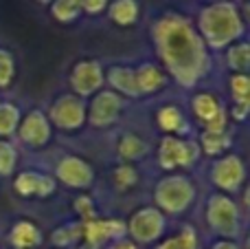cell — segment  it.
<instances>
[{"label":"cell","mask_w":250,"mask_h":249,"mask_svg":"<svg viewBox=\"0 0 250 249\" xmlns=\"http://www.w3.org/2000/svg\"><path fill=\"white\" fill-rule=\"evenodd\" d=\"M151 44L158 64L180 88H195L211 75L213 55L185 13L165 11L151 22Z\"/></svg>","instance_id":"6da1fadb"},{"label":"cell","mask_w":250,"mask_h":249,"mask_svg":"<svg viewBox=\"0 0 250 249\" xmlns=\"http://www.w3.org/2000/svg\"><path fill=\"white\" fill-rule=\"evenodd\" d=\"M200 38L211 53L226 51L230 44L246 38L248 22L237 0H213L204 2L193 20Z\"/></svg>","instance_id":"7a4b0ae2"},{"label":"cell","mask_w":250,"mask_h":249,"mask_svg":"<svg viewBox=\"0 0 250 249\" xmlns=\"http://www.w3.org/2000/svg\"><path fill=\"white\" fill-rule=\"evenodd\" d=\"M204 221L217 238L239 241L246 232V212L239 207V203L233 197L222 192H213L207 197Z\"/></svg>","instance_id":"3957f363"},{"label":"cell","mask_w":250,"mask_h":249,"mask_svg":"<svg viewBox=\"0 0 250 249\" xmlns=\"http://www.w3.org/2000/svg\"><path fill=\"white\" fill-rule=\"evenodd\" d=\"M198 199L195 183L182 172H167L154 185V207L165 216H182L193 207Z\"/></svg>","instance_id":"277c9868"},{"label":"cell","mask_w":250,"mask_h":249,"mask_svg":"<svg viewBox=\"0 0 250 249\" xmlns=\"http://www.w3.org/2000/svg\"><path fill=\"white\" fill-rule=\"evenodd\" d=\"M169 227V219L154 205H143L132 212L125 221V236L134 241L138 247L156 245L165 238Z\"/></svg>","instance_id":"5b68a950"},{"label":"cell","mask_w":250,"mask_h":249,"mask_svg":"<svg viewBox=\"0 0 250 249\" xmlns=\"http://www.w3.org/2000/svg\"><path fill=\"white\" fill-rule=\"evenodd\" d=\"M248 179V168L242 154L237 152H226L222 157L213 159L208 166V181L215 188V192L222 194H239L246 185Z\"/></svg>","instance_id":"8992f818"},{"label":"cell","mask_w":250,"mask_h":249,"mask_svg":"<svg viewBox=\"0 0 250 249\" xmlns=\"http://www.w3.org/2000/svg\"><path fill=\"white\" fill-rule=\"evenodd\" d=\"M200 148L198 141L189 139V137H173L163 135L158 141V150H156V159L158 166L165 172H178V170H189L200 161Z\"/></svg>","instance_id":"52a82bcc"},{"label":"cell","mask_w":250,"mask_h":249,"mask_svg":"<svg viewBox=\"0 0 250 249\" xmlns=\"http://www.w3.org/2000/svg\"><path fill=\"white\" fill-rule=\"evenodd\" d=\"M53 128L62 132H79L86 126V100L62 93L48 104V110H44Z\"/></svg>","instance_id":"ba28073f"},{"label":"cell","mask_w":250,"mask_h":249,"mask_svg":"<svg viewBox=\"0 0 250 249\" xmlns=\"http://www.w3.org/2000/svg\"><path fill=\"white\" fill-rule=\"evenodd\" d=\"M125 110V100L121 95H117L110 88H101L99 93L90 97L86 101V124L97 130H105L112 128L114 124L121 119Z\"/></svg>","instance_id":"9c48e42d"},{"label":"cell","mask_w":250,"mask_h":249,"mask_svg":"<svg viewBox=\"0 0 250 249\" xmlns=\"http://www.w3.org/2000/svg\"><path fill=\"white\" fill-rule=\"evenodd\" d=\"M70 93L82 100H90L95 93L105 88V69L97 57H83L70 66L68 73Z\"/></svg>","instance_id":"30bf717a"},{"label":"cell","mask_w":250,"mask_h":249,"mask_svg":"<svg viewBox=\"0 0 250 249\" xmlns=\"http://www.w3.org/2000/svg\"><path fill=\"white\" fill-rule=\"evenodd\" d=\"M191 113L200 122L202 130L226 132L229 130V108L217 95L208 91H198L191 95Z\"/></svg>","instance_id":"8fae6325"},{"label":"cell","mask_w":250,"mask_h":249,"mask_svg":"<svg viewBox=\"0 0 250 249\" xmlns=\"http://www.w3.org/2000/svg\"><path fill=\"white\" fill-rule=\"evenodd\" d=\"M16 137L22 146L26 148L40 150L44 146H48V141L53 139V126L48 122L46 113L42 108H31L26 113H22V119L18 124Z\"/></svg>","instance_id":"7c38bea8"},{"label":"cell","mask_w":250,"mask_h":249,"mask_svg":"<svg viewBox=\"0 0 250 249\" xmlns=\"http://www.w3.org/2000/svg\"><path fill=\"white\" fill-rule=\"evenodd\" d=\"M57 185H64L70 190H88L95 183V168L79 154H64L55 166Z\"/></svg>","instance_id":"4fadbf2b"},{"label":"cell","mask_w":250,"mask_h":249,"mask_svg":"<svg viewBox=\"0 0 250 249\" xmlns=\"http://www.w3.org/2000/svg\"><path fill=\"white\" fill-rule=\"evenodd\" d=\"M57 190L53 174L38 170H22L13 176V192L20 199H51Z\"/></svg>","instance_id":"5bb4252c"},{"label":"cell","mask_w":250,"mask_h":249,"mask_svg":"<svg viewBox=\"0 0 250 249\" xmlns=\"http://www.w3.org/2000/svg\"><path fill=\"white\" fill-rule=\"evenodd\" d=\"M82 243L90 249H104L108 243L125 236V223L121 219H95L90 223H82Z\"/></svg>","instance_id":"9a60e30c"},{"label":"cell","mask_w":250,"mask_h":249,"mask_svg":"<svg viewBox=\"0 0 250 249\" xmlns=\"http://www.w3.org/2000/svg\"><path fill=\"white\" fill-rule=\"evenodd\" d=\"M134 73H136V86H138L141 97L158 95L169 84V75L165 73V69L158 62H151V60L141 62V64L134 66Z\"/></svg>","instance_id":"2e32d148"},{"label":"cell","mask_w":250,"mask_h":249,"mask_svg":"<svg viewBox=\"0 0 250 249\" xmlns=\"http://www.w3.org/2000/svg\"><path fill=\"white\" fill-rule=\"evenodd\" d=\"M105 84L110 91L121 95L123 100H141V93L136 86V73L129 64H112L105 69Z\"/></svg>","instance_id":"e0dca14e"},{"label":"cell","mask_w":250,"mask_h":249,"mask_svg":"<svg viewBox=\"0 0 250 249\" xmlns=\"http://www.w3.org/2000/svg\"><path fill=\"white\" fill-rule=\"evenodd\" d=\"M7 243L11 245V249H38L44 243V232L35 221L20 219L9 227Z\"/></svg>","instance_id":"ac0fdd59"},{"label":"cell","mask_w":250,"mask_h":249,"mask_svg":"<svg viewBox=\"0 0 250 249\" xmlns=\"http://www.w3.org/2000/svg\"><path fill=\"white\" fill-rule=\"evenodd\" d=\"M156 126L160 128L163 135H173V137L189 135V119L182 113L180 106L176 104H165L156 110Z\"/></svg>","instance_id":"d6986e66"},{"label":"cell","mask_w":250,"mask_h":249,"mask_svg":"<svg viewBox=\"0 0 250 249\" xmlns=\"http://www.w3.org/2000/svg\"><path fill=\"white\" fill-rule=\"evenodd\" d=\"M149 152H151L149 141H145L136 132H125L117 141V157L121 159V163L143 161L145 157H149Z\"/></svg>","instance_id":"ffe728a7"},{"label":"cell","mask_w":250,"mask_h":249,"mask_svg":"<svg viewBox=\"0 0 250 249\" xmlns=\"http://www.w3.org/2000/svg\"><path fill=\"white\" fill-rule=\"evenodd\" d=\"M105 11H108L110 22L121 26V29L134 26L141 20V2L138 0H110Z\"/></svg>","instance_id":"44dd1931"},{"label":"cell","mask_w":250,"mask_h":249,"mask_svg":"<svg viewBox=\"0 0 250 249\" xmlns=\"http://www.w3.org/2000/svg\"><path fill=\"white\" fill-rule=\"evenodd\" d=\"M198 148H200V154L204 157H211V159H217L222 154H226L233 146V137L226 132H211V130H202L200 132L198 139Z\"/></svg>","instance_id":"7402d4cb"},{"label":"cell","mask_w":250,"mask_h":249,"mask_svg":"<svg viewBox=\"0 0 250 249\" xmlns=\"http://www.w3.org/2000/svg\"><path fill=\"white\" fill-rule=\"evenodd\" d=\"M82 234H83V225L79 221H68V223L57 225L48 241L55 249H68L75 247L77 243H82Z\"/></svg>","instance_id":"603a6c76"},{"label":"cell","mask_w":250,"mask_h":249,"mask_svg":"<svg viewBox=\"0 0 250 249\" xmlns=\"http://www.w3.org/2000/svg\"><path fill=\"white\" fill-rule=\"evenodd\" d=\"M154 249H200V236L193 225H182L176 234L156 243Z\"/></svg>","instance_id":"cb8c5ba5"},{"label":"cell","mask_w":250,"mask_h":249,"mask_svg":"<svg viewBox=\"0 0 250 249\" xmlns=\"http://www.w3.org/2000/svg\"><path fill=\"white\" fill-rule=\"evenodd\" d=\"M224 64L229 66L233 73H248L250 69V44L248 40H239V42L230 44L224 51Z\"/></svg>","instance_id":"d4e9b609"},{"label":"cell","mask_w":250,"mask_h":249,"mask_svg":"<svg viewBox=\"0 0 250 249\" xmlns=\"http://www.w3.org/2000/svg\"><path fill=\"white\" fill-rule=\"evenodd\" d=\"M20 119H22V108L16 101H9V100L0 101V139L16 137Z\"/></svg>","instance_id":"484cf974"},{"label":"cell","mask_w":250,"mask_h":249,"mask_svg":"<svg viewBox=\"0 0 250 249\" xmlns=\"http://www.w3.org/2000/svg\"><path fill=\"white\" fill-rule=\"evenodd\" d=\"M48 7H51L53 20L60 22V25H73L75 20L83 16L79 0H53Z\"/></svg>","instance_id":"4316f807"},{"label":"cell","mask_w":250,"mask_h":249,"mask_svg":"<svg viewBox=\"0 0 250 249\" xmlns=\"http://www.w3.org/2000/svg\"><path fill=\"white\" fill-rule=\"evenodd\" d=\"M229 93H230L233 106L250 108V77H248V73H230Z\"/></svg>","instance_id":"83f0119b"},{"label":"cell","mask_w":250,"mask_h":249,"mask_svg":"<svg viewBox=\"0 0 250 249\" xmlns=\"http://www.w3.org/2000/svg\"><path fill=\"white\" fill-rule=\"evenodd\" d=\"M18 161H20L18 146L11 139H0V179L16 174Z\"/></svg>","instance_id":"f1b7e54d"},{"label":"cell","mask_w":250,"mask_h":249,"mask_svg":"<svg viewBox=\"0 0 250 249\" xmlns=\"http://www.w3.org/2000/svg\"><path fill=\"white\" fill-rule=\"evenodd\" d=\"M18 73V64H16V57L9 49L0 47V93L11 88L13 79H16Z\"/></svg>","instance_id":"f546056e"},{"label":"cell","mask_w":250,"mask_h":249,"mask_svg":"<svg viewBox=\"0 0 250 249\" xmlns=\"http://www.w3.org/2000/svg\"><path fill=\"white\" fill-rule=\"evenodd\" d=\"M138 170L134 163H119L112 172V183L117 190H129L138 183Z\"/></svg>","instance_id":"4dcf8cb0"},{"label":"cell","mask_w":250,"mask_h":249,"mask_svg":"<svg viewBox=\"0 0 250 249\" xmlns=\"http://www.w3.org/2000/svg\"><path fill=\"white\" fill-rule=\"evenodd\" d=\"M73 210H75V214H77L79 223H90V221L99 219V210H97L95 199L88 197V194H79V197L75 199Z\"/></svg>","instance_id":"1f68e13d"},{"label":"cell","mask_w":250,"mask_h":249,"mask_svg":"<svg viewBox=\"0 0 250 249\" xmlns=\"http://www.w3.org/2000/svg\"><path fill=\"white\" fill-rule=\"evenodd\" d=\"M79 2H82V13H86V16H99V13H104L108 9L110 0H79Z\"/></svg>","instance_id":"d6a6232c"},{"label":"cell","mask_w":250,"mask_h":249,"mask_svg":"<svg viewBox=\"0 0 250 249\" xmlns=\"http://www.w3.org/2000/svg\"><path fill=\"white\" fill-rule=\"evenodd\" d=\"M104 249H141V247H138L134 241H129L127 236H123V238H117V241L108 243Z\"/></svg>","instance_id":"836d02e7"},{"label":"cell","mask_w":250,"mask_h":249,"mask_svg":"<svg viewBox=\"0 0 250 249\" xmlns=\"http://www.w3.org/2000/svg\"><path fill=\"white\" fill-rule=\"evenodd\" d=\"M208 249H242L239 241H229V238H215Z\"/></svg>","instance_id":"e575fe53"},{"label":"cell","mask_w":250,"mask_h":249,"mask_svg":"<svg viewBox=\"0 0 250 249\" xmlns=\"http://www.w3.org/2000/svg\"><path fill=\"white\" fill-rule=\"evenodd\" d=\"M38 2H42V4H51L53 0H38Z\"/></svg>","instance_id":"d590c367"},{"label":"cell","mask_w":250,"mask_h":249,"mask_svg":"<svg viewBox=\"0 0 250 249\" xmlns=\"http://www.w3.org/2000/svg\"><path fill=\"white\" fill-rule=\"evenodd\" d=\"M0 101H2V93H0Z\"/></svg>","instance_id":"8d00e7d4"},{"label":"cell","mask_w":250,"mask_h":249,"mask_svg":"<svg viewBox=\"0 0 250 249\" xmlns=\"http://www.w3.org/2000/svg\"><path fill=\"white\" fill-rule=\"evenodd\" d=\"M204 2H213V0H204Z\"/></svg>","instance_id":"74e56055"}]
</instances>
